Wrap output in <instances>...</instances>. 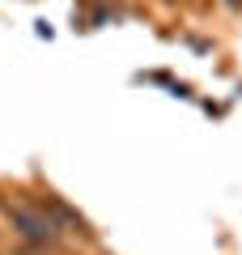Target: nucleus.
<instances>
[{
    "label": "nucleus",
    "instance_id": "obj_1",
    "mask_svg": "<svg viewBox=\"0 0 242 255\" xmlns=\"http://www.w3.org/2000/svg\"><path fill=\"white\" fill-rule=\"evenodd\" d=\"M13 217H17V226H21V234H26V238H38V243H47V238L55 234V230H51V221L34 217V213H26V209H17Z\"/></svg>",
    "mask_w": 242,
    "mask_h": 255
}]
</instances>
